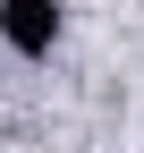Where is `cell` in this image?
<instances>
[{
    "instance_id": "1",
    "label": "cell",
    "mask_w": 144,
    "mask_h": 153,
    "mask_svg": "<svg viewBox=\"0 0 144 153\" xmlns=\"http://www.w3.org/2000/svg\"><path fill=\"white\" fill-rule=\"evenodd\" d=\"M0 43L17 60H43L60 43V0H0Z\"/></svg>"
}]
</instances>
